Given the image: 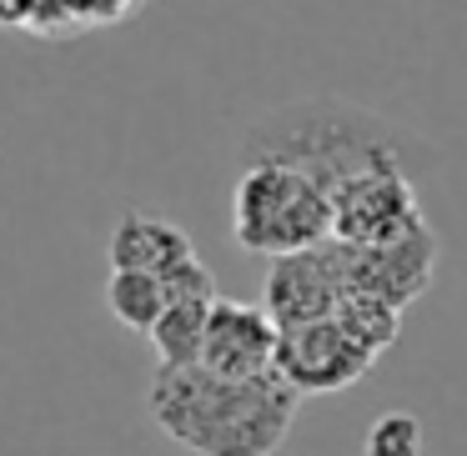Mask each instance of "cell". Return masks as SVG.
Masks as SVG:
<instances>
[{
  "instance_id": "9c48e42d",
  "label": "cell",
  "mask_w": 467,
  "mask_h": 456,
  "mask_svg": "<svg viewBox=\"0 0 467 456\" xmlns=\"http://www.w3.org/2000/svg\"><path fill=\"white\" fill-rule=\"evenodd\" d=\"M196 246L166 216H146V211H126L111 231V271H151V276H171L182 261H192Z\"/></svg>"
},
{
  "instance_id": "6da1fadb",
  "label": "cell",
  "mask_w": 467,
  "mask_h": 456,
  "mask_svg": "<svg viewBox=\"0 0 467 456\" xmlns=\"http://www.w3.org/2000/svg\"><path fill=\"white\" fill-rule=\"evenodd\" d=\"M256 161L292 166V171L312 176L317 186L337 191L342 181L377 171V166H407L417 176L437 156L417 131L367 111V106L342 101V96H312V101L276 106L246 131L242 166Z\"/></svg>"
},
{
  "instance_id": "4fadbf2b",
  "label": "cell",
  "mask_w": 467,
  "mask_h": 456,
  "mask_svg": "<svg viewBox=\"0 0 467 456\" xmlns=\"http://www.w3.org/2000/svg\"><path fill=\"white\" fill-rule=\"evenodd\" d=\"M41 15V0H0V25H31Z\"/></svg>"
},
{
  "instance_id": "277c9868",
  "label": "cell",
  "mask_w": 467,
  "mask_h": 456,
  "mask_svg": "<svg viewBox=\"0 0 467 456\" xmlns=\"http://www.w3.org/2000/svg\"><path fill=\"white\" fill-rule=\"evenodd\" d=\"M417 176L407 166H377L332 191V241L347 246H387L422 231Z\"/></svg>"
},
{
  "instance_id": "3957f363",
  "label": "cell",
  "mask_w": 467,
  "mask_h": 456,
  "mask_svg": "<svg viewBox=\"0 0 467 456\" xmlns=\"http://www.w3.org/2000/svg\"><path fill=\"white\" fill-rule=\"evenodd\" d=\"M232 236L246 256H296L332 241V191L292 166H242L232 191Z\"/></svg>"
},
{
  "instance_id": "ba28073f",
  "label": "cell",
  "mask_w": 467,
  "mask_h": 456,
  "mask_svg": "<svg viewBox=\"0 0 467 456\" xmlns=\"http://www.w3.org/2000/svg\"><path fill=\"white\" fill-rule=\"evenodd\" d=\"M342 266H347V286L367 296H382L392 301L397 311L427 296L437 276V236L432 226L402 236V241H387V246H347L342 241Z\"/></svg>"
},
{
  "instance_id": "7c38bea8",
  "label": "cell",
  "mask_w": 467,
  "mask_h": 456,
  "mask_svg": "<svg viewBox=\"0 0 467 456\" xmlns=\"http://www.w3.org/2000/svg\"><path fill=\"white\" fill-rule=\"evenodd\" d=\"M362 456H422V421L412 411H382L367 426Z\"/></svg>"
},
{
  "instance_id": "5bb4252c",
  "label": "cell",
  "mask_w": 467,
  "mask_h": 456,
  "mask_svg": "<svg viewBox=\"0 0 467 456\" xmlns=\"http://www.w3.org/2000/svg\"><path fill=\"white\" fill-rule=\"evenodd\" d=\"M86 21H121L126 11H131V0H81Z\"/></svg>"
},
{
  "instance_id": "5b68a950",
  "label": "cell",
  "mask_w": 467,
  "mask_h": 456,
  "mask_svg": "<svg viewBox=\"0 0 467 456\" xmlns=\"http://www.w3.org/2000/svg\"><path fill=\"white\" fill-rule=\"evenodd\" d=\"M372 366H377V351L367 341H357L337 316L306 321V326H286L282 331L276 371H282L302 396L347 391V386H357Z\"/></svg>"
},
{
  "instance_id": "52a82bcc",
  "label": "cell",
  "mask_w": 467,
  "mask_h": 456,
  "mask_svg": "<svg viewBox=\"0 0 467 456\" xmlns=\"http://www.w3.org/2000/svg\"><path fill=\"white\" fill-rule=\"evenodd\" d=\"M276 356H282V326L272 321V311L216 296L212 326H206V351H202L206 371L226 376V381H256V376L276 371Z\"/></svg>"
},
{
  "instance_id": "8fae6325",
  "label": "cell",
  "mask_w": 467,
  "mask_h": 456,
  "mask_svg": "<svg viewBox=\"0 0 467 456\" xmlns=\"http://www.w3.org/2000/svg\"><path fill=\"white\" fill-rule=\"evenodd\" d=\"M106 306H111V316L126 331L151 336V326L161 321V311L171 306V291H166V281L151 271H111V281H106Z\"/></svg>"
},
{
  "instance_id": "7a4b0ae2",
  "label": "cell",
  "mask_w": 467,
  "mask_h": 456,
  "mask_svg": "<svg viewBox=\"0 0 467 456\" xmlns=\"http://www.w3.org/2000/svg\"><path fill=\"white\" fill-rule=\"evenodd\" d=\"M306 396L282 371L226 381L206 366H156L151 421L196 456H276Z\"/></svg>"
},
{
  "instance_id": "30bf717a",
  "label": "cell",
  "mask_w": 467,
  "mask_h": 456,
  "mask_svg": "<svg viewBox=\"0 0 467 456\" xmlns=\"http://www.w3.org/2000/svg\"><path fill=\"white\" fill-rule=\"evenodd\" d=\"M212 306L216 301H206V296H176L161 311V321L151 326V346L161 356V366H202Z\"/></svg>"
},
{
  "instance_id": "8992f818",
  "label": "cell",
  "mask_w": 467,
  "mask_h": 456,
  "mask_svg": "<svg viewBox=\"0 0 467 456\" xmlns=\"http://www.w3.org/2000/svg\"><path fill=\"white\" fill-rule=\"evenodd\" d=\"M347 286V266H342V241L312 246L296 256H276L266 271V296L262 306L272 311V321L282 326H306V321H327L342 306Z\"/></svg>"
}]
</instances>
